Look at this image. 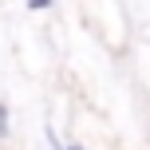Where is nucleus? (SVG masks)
Masks as SVG:
<instances>
[{
	"instance_id": "obj_1",
	"label": "nucleus",
	"mask_w": 150,
	"mask_h": 150,
	"mask_svg": "<svg viewBox=\"0 0 150 150\" xmlns=\"http://www.w3.org/2000/svg\"><path fill=\"white\" fill-rule=\"evenodd\" d=\"M28 4H32V8H47L52 0H28Z\"/></svg>"
}]
</instances>
